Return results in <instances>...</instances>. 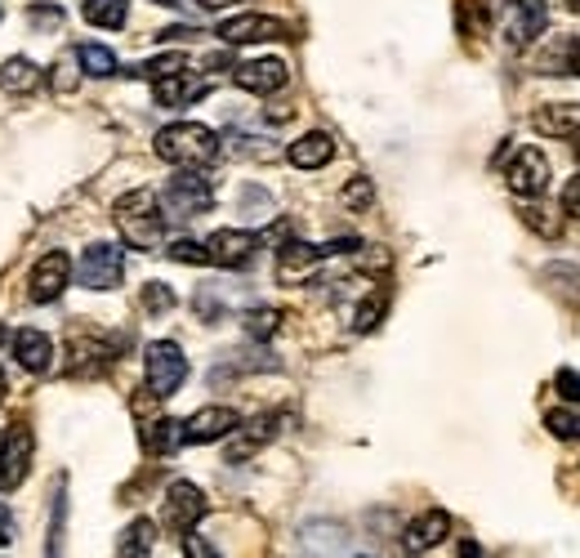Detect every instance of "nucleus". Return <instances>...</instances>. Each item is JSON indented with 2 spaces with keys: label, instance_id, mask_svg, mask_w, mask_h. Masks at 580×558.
I'll return each mask as SVG.
<instances>
[{
  "label": "nucleus",
  "instance_id": "f257e3e1",
  "mask_svg": "<svg viewBox=\"0 0 580 558\" xmlns=\"http://www.w3.org/2000/svg\"><path fill=\"white\" fill-rule=\"evenodd\" d=\"M112 219L122 229V242L135 251H161L166 242V210L152 188H135L112 206Z\"/></svg>",
  "mask_w": 580,
  "mask_h": 558
},
{
  "label": "nucleus",
  "instance_id": "f03ea898",
  "mask_svg": "<svg viewBox=\"0 0 580 558\" xmlns=\"http://www.w3.org/2000/svg\"><path fill=\"white\" fill-rule=\"evenodd\" d=\"M157 157L179 170H201L219 157V135L201 122H175V126L157 130Z\"/></svg>",
  "mask_w": 580,
  "mask_h": 558
},
{
  "label": "nucleus",
  "instance_id": "7ed1b4c3",
  "mask_svg": "<svg viewBox=\"0 0 580 558\" xmlns=\"http://www.w3.org/2000/svg\"><path fill=\"white\" fill-rule=\"evenodd\" d=\"M126 277V251L122 246H112V242H94L81 251L76 260V282L85 291H116Z\"/></svg>",
  "mask_w": 580,
  "mask_h": 558
},
{
  "label": "nucleus",
  "instance_id": "20e7f679",
  "mask_svg": "<svg viewBox=\"0 0 580 558\" xmlns=\"http://www.w3.org/2000/svg\"><path fill=\"white\" fill-rule=\"evenodd\" d=\"M214 206V192H210V179H201L197 170H183L175 175L166 188H161V210L166 219H197Z\"/></svg>",
  "mask_w": 580,
  "mask_h": 558
},
{
  "label": "nucleus",
  "instance_id": "39448f33",
  "mask_svg": "<svg viewBox=\"0 0 580 558\" xmlns=\"http://www.w3.org/2000/svg\"><path fill=\"white\" fill-rule=\"evenodd\" d=\"M144 371H148V389L157 398H175L188 380V358L175 340H157L148 345V358H144Z\"/></svg>",
  "mask_w": 580,
  "mask_h": 558
},
{
  "label": "nucleus",
  "instance_id": "423d86ee",
  "mask_svg": "<svg viewBox=\"0 0 580 558\" xmlns=\"http://www.w3.org/2000/svg\"><path fill=\"white\" fill-rule=\"evenodd\" d=\"M505 179H509V192L523 197V201H536L549 192V161L540 148H518L514 161L505 166Z\"/></svg>",
  "mask_w": 580,
  "mask_h": 558
},
{
  "label": "nucleus",
  "instance_id": "0eeeda50",
  "mask_svg": "<svg viewBox=\"0 0 580 558\" xmlns=\"http://www.w3.org/2000/svg\"><path fill=\"white\" fill-rule=\"evenodd\" d=\"M201 518H205V496H201V487L188 483V478L170 483L166 505H161V523H166L170 531H192Z\"/></svg>",
  "mask_w": 580,
  "mask_h": 558
},
{
  "label": "nucleus",
  "instance_id": "6e6552de",
  "mask_svg": "<svg viewBox=\"0 0 580 558\" xmlns=\"http://www.w3.org/2000/svg\"><path fill=\"white\" fill-rule=\"evenodd\" d=\"M32 470V429L14 424V433H6V452H0V492H19L28 483Z\"/></svg>",
  "mask_w": 580,
  "mask_h": 558
},
{
  "label": "nucleus",
  "instance_id": "1a4fd4ad",
  "mask_svg": "<svg viewBox=\"0 0 580 558\" xmlns=\"http://www.w3.org/2000/svg\"><path fill=\"white\" fill-rule=\"evenodd\" d=\"M255 251H260V238L242 233V229H219L205 242V260L219 264V269H246L255 260Z\"/></svg>",
  "mask_w": 580,
  "mask_h": 558
},
{
  "label": "nucleus",
  "instance_id": "9d476101",
  "mask_svg": "<svg viewBox=\"0 0 580 558\" xmlns=\"http://www.w3.org/2000/svg\"><path fill=\"white\" fill-rule=\"evenodd\" d=\"M67 282H72V260H67L63 251H50V255L36 260L32 282H28V295H32L36 304H54V299L67 291Z\"/></svg>",
  "mask_w": 580,
  "mask_h": 558
},
{
  "label": "nucleus",
  "instance_id": "9b49d317",
  "mask_svg": "<svg viewBox=\"0 0 580 558\" xmlns=\"http://www.w3.org/2000/svg\"><path fill=\"white\" fill-rule=\"evenodd\" d=\"M286 28L268 14H238V19H223L219 23V41L223 45H260V41H282Z\"/></svg>",
  "mask_w": 580,
  "mask_h": 558
},
{
  "label": "nucleus",
  "instance_id": "f8f14e48",
  "mask_svg": "<svg viewBox=\"0 0 580 558\" xmlns=\"http://www.w3.org/2000/svg\"><path fill=\"white\" fill-rule=\"evenodd\" d=\"M238 424H242V415L232 411V407H201L197 415L183 420V442H192V446L219 442V438H228V433H238Z\"/></svg>",
  "mask_w": 580,
  "mask_h": 558
},
{
  "label": "nucleus",
  "instance_id": "ddd939ff",
  "mask_svg": "<svg viewBox=\"0 0 580 558\" xmlns=\"http://www.w3.org/2000/svg\"><path fill=\"white\" fill-rule=\"evenodd\" d=\"M549 23L545 0H509L505 6V36L509 45H531Z\"/></svg>",
  "mask_w": 580,
  "mask_h": 558
},
{
  "label": "nucleus",
  "instance_id": "4468645a",
  "mask_svg": "<svg viewBox=\"0 0 580 558\" xmlns=\"http://www.w3.org/2000/svg\"><path fill=\"white\" fill-rule=\"evenodd\" d=\"M531 130L545 135V139H580V103H545L536 107L531 117Z\"/></svg>",
  "mask_w": 580,
  "mask_h": 558
},
{
  "label": "nucleus",
  "instance_id": "2eb2a0df",
  "mask_svg": "<svg viewBox=\"0 0 580 558\" xmlns=\"http://www.w3.org/2000/svg\"><path fill=\"white\" fill-rule=\"evenodd\" d=\"M277 429H282V415H277V411L255 415L246 429L238 424V438L228 442V461H232V465H238V461H251V456L260 452V446H268V442L277 438Z\"/></svg>",
  "mask_w": 580,
  "mask_h": 558
},
{
  "label": "nucleus",
  "instance_id": "dca6fc26",
  "mask_svg": "<svg viewBox=\"0 0 580 558\" xmlns=\"http://www.w3.org/2000/svg\"><path fill=\"white\" fill-rule=\"evenodd\" d=\"M232 81H238L246 94H277L291 81V72H286L282 59H251V63H242L238 72H232Z\"/></svg>",
  "mask_w": 580,
  "mask_h": 558
},
{
  "label": "nucleus",
  "instance_id": "f3484780",
  "mask_svg": "<svg viewBox=\"0 0 580 558\" xmlns=\"http://www.w3.org/2000/svg\"><path fill=\"white\" fill-rule=\"evenodd\" d=\"M14 358H19V367H23V371L45 376V371L54 367V340H50L45 330L23 326V330H14Z\"/></svg>",
  "mask_w": 580,
  "mask_h": 558
},
{
  "label": "nucleus",
  "instance_id": "a211bd4d",
  "mask_svg": "<svg viewBox=\"0 0 580 558\" xmlns=\"http://www.w3.org/2000/svg\"><path fill=\"white\" fill-rule=\"evenodd\" d=\"M317 264H321V246H308V242L277 246V282H286V286H299L304 277H313Z\"/></svg>",
  "mask_w": 580,
  "mask_h": 558
},
{
  "label": "nucleus",
  "instance_id": "6ab92c4d",
  "mask_svg": "<svg viewBox=\"0 0 580 558\" xmlns=\"http://www.w3.org/2000/svg\"><path fill=\"white\" fill-rule=\"evenodd\" d=\"M286 157H291L295 170H321V166L335 161V139H330L326 130H308V135H299V139L286 148Z\"/></svg>",
  "mask_w": 580,
  "mask_h": 558
},
{
  "label": "nucleus",
  "instance_id": "aec40b11",
  "mask_svg": "<svg viewBox=\"0 0 580 558\" xmlns=\"http://www.w3.org/2000/svg\"><path fill=\"white\" fill-rule=\"evenodd\" d=\"M446 536H451V514H446V509H429V514H420V518L407 527L402 545H407V554H424V549L442 545Z\"/></svg>",
  "mask_w": 580,
  "mask_h": 558
},
{
  "label": "nucleus",
  "instance_id": "412c9836",
  "mask_svg": "<svg viewBox=\"0 0 580 558\" xmlns=\"http://www.w3.org/2000/svg\"><path fill=\"white\" fill-rule=\"evenodd\" d=\"M152 85H157V103L161 107H188V103L210 94V81L197 76V72H179V76H166V81H152Z\"/></svg>",
  "mask_w": 580,
  "mask_h": 558
},
{
  "label": "nucleus",
  "instance_id": "4be33fe9",
  "mask_svg": "<svg viewBox=\"0 0 580 558\" xmlns=\"http://www.w3.org/2000/svg\"><path fill=\"white\" fill-rule=\"evenodd\" d=\"M116 358V349L112 345H103L98 335H81V330H72V376H94V371H103L107 362Z\"/></svg>",
  "mask_w": 580,
  "mask_h": 558
},
{
  "label": "nucleus",
  "instance_id": "5701e85b",
  "mask_svg": "<svg viewBox=\"0 0 580 558\" xmlns=\"http://www.w3.org/2000/svg\"><path fill=\"white\" fill-rule=\"evenodd\" d=\"M545 76H580V36H562V41H553L545 54H540V63H536Z\"/></svg>",
  "mask_w": 580,
  "mask_h": 558
},
{
  "label": "nucleus",
  "instance_id": "b1692460",
  "mask_svg": "<svg viewBox=\"0 0 580 558\" xmlns=\"http://www.w3.org/2000/svg\"><path fill=\"white\" fill-rule=\"evenodd\" d=\"M0 90H6L10 98H14V94H19V98L36 94V90H41V67H36L32 59H10L6 67H0Z\"/></svg>",
  "mask_w": 580,
  "mask_h": 558
},
{
  "label": "nucleus",
  "instance_id": "393cba45",
  "mask_svg": "<svg viewBox=\"0 0 580 558\" xmlns=\"http://www.w3.org/2000/svg\"><path fill=\"white\" fill-rule=\"evenodd\" d=\"M157 545V523L152 518H135L122 531V545H116V558H148Z\"/></svg>",
  "mask_w": 580,
  "mask_h": 558
},
{
  "label": "nucleus",
  "instance_id": "a878e982",
  "mask_svg": "<svg viewBox=\"0 0 580 558\" xmlns=\"http://www.w3.org/2000/svg\"><path fill=\"white\" fill-rule=\"evenodd\" d=\"M81 14H85L89 28H126L130 6H126V0H85Z\"/></svg>",
  "mask_w": 580,
  "mask_h": 558
},
{
  "label": "nucleus",
  "instance_id": "bb28decb",
  "mask_svg": "<svg viewBox=\"0 0 580 558\" xmlns=\"http://www.w3.org/2000/svg\"><path fill=\"white\" fill-rule=\"evenodd\" d=\"M179 442H183V424H179V420H148L144 446H148L152 456H170Z\"/></svg>",
  "mask_w": 580,
  "mask_h": 558
},
{
  "label": "nucleus",
  "instance_id": "cd10ccee",
  "mask_svg": "<svg viewBox=\"0 0 580 558\" xmlns=\"http://www.w3.org/2000/svg\"><path fill=\"white\" fill-rule=\"evenodd\" d=\"M76 63H81L85 76H98V81L116 76V54H112L107 45H81V50H76Z\"/></svg>",
  "mask_w": 580,
  "mask_h": 558
},
{
  "label": "nucleus",
  "instance_id": "c85d7f7f",
  "mask_svg": "<svg viewBox=\"0 0 580 558\" xmlns=\"http://www.w3.org/2000/svg\"><path fill=\"white\" fill-rule=\"evenodd\" d=\"M384 308H389V295L384 291H371L362 304H358V313H354V326L367 335V330H376L380 326V317H384Z\"/></svg>",
  "mask_w": 580,
  "mask_h": 558
},
{
  "label": "nucleus",
  "instance_id": "c756f323",
  "mask_svg": "<svg viewBox=\"0 0 580 558\" xmlns=\"http://www.w3.org/2000/svg\"><path fill=\"white\" fill-rule=\"evenodd\" d=\"M523 223H527V229H536L540 238H558L562 233V219L553 210H545V206H523Z\"/></svg>",
  "mask_w": 580,
  "mask_h": 558
},
{
  "label": "nucleus",
  "instance_id": "7c9ffc66",
  "mask_svg": "<svg viewBox=\"0 0 580 558\" xmlns=\"http://www.w3.org/2000/svg\"><path fill=\"white\" fill-rule=\"evenodd\" d=\"M179 72H188V54H157L152 63H144L139 67V76H152V81H166V76H179Z\"/></svg>",
  "mask_w": 580,
  "mask_h": 558
},
{
  "label": "nucleus",
  "instance_id": "2f4dec72",
  "mask_svg": "<svg viewBox=\"0 0 580 558\" xmlns=\"http://www.w3.org/2000/svg\"><path fill=\"white\" fill-rule=\"evenodd\" d=\"M545 429H549L558 442H580V415H576V411H549V415H545Z\"/></svg>",
  "mask_w": 580,
  "mask_h": 558
},
{
  "label": "nucleus",
  "instance_id": "473e14b6",
  "mask_svg": "<svg viewBox=\"0 0 580 558\" xmlns=\"http://www.w3.org/2000/svg\"><path fill=\"white\" fill-rule=\"evenodd\" d=\"M277 322H282L277 308H251V313H246V330L255 335V340H268V335H277Z\"/></svg>",
  "mask_w": 580,
  "mask_h": 558
},
{
  "label": "nucleus",
  "instance_id": "72a5a7b5",
  "mask_svg": "<svg viewBox=\"0 0 580 558\" xmlns=\"http://www.w3.org/2000/svg\"><path fill=\"white\" fill-rule=\"evenodd\" d=\"M339 197H344V206H348V210H367V206L376 201V183H371V179H354V183H348Z\"/></svg>",
  "mask_w": 580,
  "mask_h": 558
},
{
  "label": "nucleus",
  "instance_id": "f704fd0d",
  "mask_svg": "<svg viewBox=\"0 0 580 558\" xmlns=\"http://www.w3.org/2000/svg\"><path fill=\"white\" fill-rule=\"evenodd\" d=\"M144 308H148V313H170V308H175V291H170L166 282H148V286H144Z\"/></svg>",
  "mask_w": 580,
  "mask_h": 558
},
{
  "label": "nucleus",
  "instance_id": "c9c22d12",
  "mask_svg": "<svg viewBox=\"0 0 580 558\" xmlns=\"http://www.w3.org/2000/svg\"><path fill=\"white\" fill-rule=\"evenodd\" d=\"M358 269H362V273H384V269H389V251H380V246H358Z\"/></svg>",
  "mask_w": 580,
  "mask_h": 558
},
{
  "label": "nucleus",
  "instance_id": "e433bc0d",
  "mask_svg": "<svg viewBox=\"0 0 580 558\" xmlns=\"http://www.w3.org/2000/svg\"><path fill=\"white\" fill-rule=\"evenodd\" d=\"M170 260H179V264H210V260H205V246H197V242H188V238L170 246Z\"/></svg>",
  "mask_w": 580,
  "mask_h": 558
},
{
  "label": "nucleus",
  "instance_id": "4c0bfd02",
  "mask_svg": "<svg viewBox=\"0 0 580 558\" xmlns=\"http://www.w3.org/2000/svg\"><path fill=\"white\" fill-rule=\"evenodd\" d=\"M183 558H219V549H214L205 536H197V531H183Z\"/></svg>",
  "mask_w": 580,
  "mask_h": 558
},
{
  "label": "nucleus",
  "instance_id": "58836bf2",
  "mask_svg": "<svg viewBox=\"0 0 580 558\" xmlns=\"http://www.w3.org/2000/svg\"><path fill=\"white\" fill-rule=\"evenodd\" d=\"M553 385H558V393H562L567 402H580V371H571V367H562V371L553 376Z\"/></svg>",
  "mask_w": 580,
  "mask_h": 558
},
{
  "label": "nucleus",
  "instance_id": "ea45409f",
  "mask_svg": "<svg viewBox=\"0 0 580 558\" xmlns=\"http://www.w3.org/2000/svg\"><path fill=\"white\" fill-rule=\"evenodd\" d=\"M76 67H81L76 59H63V63L54 67V90H63V94L76 90Z\"/></svg>",
  "mask_w": 580,
  "mask_h": 558
},
{
  "label": "nucleus",
  "instance_id": "a19ab883",
  "mask_svg": "<svg viewBox=\"0 0 580 558\" xmlns=\"http://www.w3.org/2000/svg\"><path fill=\"white\" fill-rule=\"evenodd\" d=\"M562 210H567L571 219H580V175L567 179V188H562Z\"/></svg>",
  "mask_w": 580,
  "mask_h": 558
},
{
  "label": "nucleus",
  "instance_id": "79ce46f5",
  "mask_svg": "<svg viewBox=\"0 0 580 558\" xmlns=\"http://www.w3.org/2000/svg\"><path fill=\"white\" fill-rule=\"evenodd\" d=\"M460 558H487V554L478 549V540H460Z\"/></svg>",
  "mask_w": 580,
  "mask_h": 558
},
{
  "label": "nucleus",
  "instance_id": "37998d69",
  "mask_svg": "<svg viewBox=\"0 0 580 558\" xmlns=\"http://www.w3.org/2000/svg\"><path fill=\"white\" fill-rule=\"evenodd\" d=\"M6 540H14V527H10V518H6V509H0V545Z\"/></svg>",
  "mask_w": 580,
  "mask_h": 558
},
{
  "label": "nucleus",
  "instance_id": "c03bdc74",
  "mask_svg": "<svg viewBox=\"0 0 580 558\" xmlns=\"http://www.w3.org/2000/svg\"><path fill=\"white\" fill-rule=\"evenodd\" d=\"M201 10H228V6H238V0H197Z\"/></svg>",
  "mask_w": 580,
  "mask_h": 558
},
{
  "label": "nucleus",
  "instance_id": "a18cd8bd",
  "mask_svg": "<svg viewBox=\"0 0 580 558\" xmlns=\"http://www.w3.org/2000/svg\"><path fill=\"white\" fill-rule=\"evenodd\" d=\"M6 393H10V385H6V371H0V402H6Z\"/></svg>",
  "mask_w": 580,
  "mask_h": 558
},
{
  "label": "nucleus",
  "instance_id": "49530a36",
  "mask_svg": "<svg viewBox=\"0 0 580 558\" xmlns=\"http://www.w3.org/2000/svg\"><path fill=\"white\" fill-rule=\"evenodd\" d=\"M157 6H170V10H179V6H188V0H157Z\"/></svg>",
  "mask_w": 580,
  "mask_h": 558
},
{
  "label": "nucleus",
  "instance_id": "de8ad7c7",
  "mask_svg": "<svg viewBox=\"0 0 580 558\" xmlns=\"http://www.w3.org/2000/svg\"><path fill=\"white\" fill-rule=\"evenodd\" d=\"M567 10H571V14H580V0H567Z\"/></svg>",
  "mask_w": 580,
  "mask_h": 558
},
{
  "label": "nucleus",
  "instance_id": "09e8293b",
  "mask_svg": "<svg viewBox=\"0 0 580 558\" xmlns=\"http://www.w3.org/2000/svg\"><path fill=\"white\" fill-rule=\"evenodd\" d=\"M0 452H6V433H0Z\"/></svg>",
  "mask_w": 580,
  "mask_h": 558
}]
</instances>
